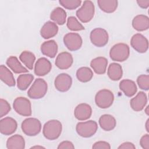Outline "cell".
Masks as SVG:
<instances>
[{
    "label": "cell",
    "instance_id": "cell-2",
    "mask_svg": "<svg viewBox=\"0 0 149 149\" xmlns=\"http://www.w3.org/2000/svg\"><path fill=\"white\" fill-rule=\"evenodd\" d=\"M48 85L42 79H37L27 92V95L31 99H40L45 96L47 92Z\"/></svg>",
    "mask_w": 149,
    "mask_h": 149
},
{
    "label": "cell",
    "instance_id": "cell-40",
    "mask_svg": "<svg viewBox=\"0 0 149 149\" xmlns=\"http://www.w3.org/2000/svg\"><path fill=\"white\" fill-rule=\"evenodd\" d=\"M119 149H134L136 148L135 146L131 142H125L122 143L119 147H118Z\"/></svg>",
    "mask_w": 149,
    "mask_h": 149
},
{
    "label": "cell",
    "instance_id": "cell-11",
    "mask_svg": "<svg viewBox=\"0 0 149 149\" xmlns=\"http://www.w3.org/2000/svg\"><path fill=\"white\" fill-rule=\"evenodd\" d=\"M132 47L139 53H145L148 48V41L146 37L140 33L133 35L130 40Z\"/></svg>",
    "mask_w": 149,
    "mask_h": 149
},
{
    "label": "cell",
    "instance_id": "cell-12",
    "mask_svg": "<svg viewBox=\"0 0 149 149\" xmlns=\"http://www.w3.org/2000/svg\"><path fill=\"white\" fill-rule=\"evenodd\" d=\"M72 84V79L67 73H61L58 74L54 81V85L56 89L60 92L68 91Z\"/></svg>",
    "mask_w": 149,
    "mask_h": 149
},
{
    "label": "cell",
    "instance_id": "cell-5",
    "mask_svg": "<svg viewBox=\"0 0 149 149\" xmlns=\"http://www.w3.org/2000/svg\"><path fill=\"white\" fill-rule=\"evenodd\" d=\"M21 128L26 135L34 136L41 132V124L40 121L37 118H28L22 122Z\"/></svg>",
    "mask_w": 149,
    "mask_h": 149
},
{
    "label": "cell",
    "instance_id": "cell-7",
    "mask_svg": "<svg viewBox=\"0 0 149 149\" xmlns=\"http://www.w3.org/2000/svg\"><path fill=\"white\" fill-rule=\"evenodd\" d=\"M114 95L112 91L102 89L97 93L95 96V102L97 106L102 109L110 107L113 102Z\"/></svg>",
    "mask_w": 149,
    "mask_h": 149
},
{
    "label": "cell",
    "instance_id": "cell-1",
    "mask_svg": "<svg viewBox=\"0 0 149 149\" xmlns=\"http://www.w3.org/2000/svg\"><path fill=\"white\" fill-rule=\"evenodd\" d=\"M62 130V125L60 121L52 119L47 122L42 129L44 136L48 140H54L61 135Z\"/></svg>",
    "mask_w": 149,
    "mask_h": 149
},
{
    "label": "cell",
    "instance_id": "cell-42",
    "mask_svg": "<svg viewBox=\"0 0 149 149\" xmlns=\"http://www.w3.org/2000/svg\"><path fill=\"white\" fill-rule=\"evenodd\" d=\"M145 126H146V129L147 132H149V119H148L147 120V122L146 123Z\"/></svg>",
    "mask_w": 149,
    "mask_h": 149
},
{
    "label": "cell",
    "instance_id": "cell-9",
    "mask_svg": "<svg viewBox=\"0 0 149 149\" xmlns=\"http://www.w3.org/2000/svg\"><path fill=\"white\" fill-rule=\"evenodd\" d=\"M90 38L93 45L97 47H102L108 43L109 36L105 29L95 28L91 31Z\"/></svg>",
    "mask_w": 149,
    "mask_h": 149
},
{
    "label": "cell",
    "instance_id": "cell-25",
    "mask_svg": "<svg viewBox=\"0 0 149 149\" xmlns=\"http://www.w3.org/2000/svg\"><path fill=\"white\" fill-rule=\"evenodd\" d=\"M6 63L8 66L15 73L19 74L28 72V70L23 66H22V65L16 56H9L7 59Z\"/></svg>",
    "mask_w": 149,
    "mask_h": 149
},
{
    "label": "cell",
    "instance_id": "cell-31",
    "mask_svg": "<svg viewBox=\"0 0 149 149\" xmlns=\"http://www.w3.org/2000/svg\"><path fill=\"white\" fill-rule=\"evenodd\" d=\"M93 76L92 70L88 67H81L77 69L76 72V77L79 81L86 83L90 81Z\"/></svg>",
    "mask_w": 149,
    "mask_h": 149
},
{
    "label": "cell",
    "instance_id": "cell-15",
    "mask_svg": "<svg viewBox=\"0 0 149 149\" xmlns=\"http://www.w3.org/2000/svg\"><path fill=\"white\" fill-rule=\"evenodd\" d=\"M92 114L91 106L86 103H81L76 106L74 111V115L79 120L88 119Z\"/></svg>",
    "mask_w": 149,
    "mask_h": 149
},
{
    "label": "cell",
    "instance_id": "cell-24",
    "mask_svg": "<svg viewBox=\"0 0 149 149\" xmlns=\"http://www.w3.org/2000/svg\"><path fill=\"white\" fill-rule=\"evenodd\" d=\"M8 149H24L25 141L23 136L20 134H15L10 136L6 141Z\"/></svg>",
    "mask_w": 149,
    "mask_h": 149
},
{
    "label": "cell",
    "instance_id": "cell-44",
    "mask_svg": "<svg viewBox=\"0 0 149 149\" xmlns=\"http://www.w3.org/2000/svg\"><path fill=\"white\" fill-rule=\"evenodd\" d=\"M148 107H149L148 106H147V107H146V109H145V110H144V111H145V113H146L147 115H149Z\"/></svg>",
    "mask_w": 149,
    "mask_h": 149
},
{
    "label": "cell",
    "instance_id": "cell-32",
    "mask_svg": "<svg viewBox=\"0 0 149 149\" xmlns=\"http://www.w3.org/2000/svg\"><path fill=\"white\" fill-rule=\"evenodd\" d=\"M19 59L29 69H33L36 60V56L33 53L28 51H24L20 54Z\"/></svg>",
    "mask_w": 149,
    "mask_h": 149
},
{
    "label": "cell",
    "instance_id": "cell-20",
    "mask_svg": "<svg viewBox=\"0 0 149 149\" xmlns=\"http://www.w3.org/2000/svg\"><path fill=\"white\" fill-rule=\"evenodd\" d=\"M108 60L107 58L99 56L91 60L90 66L95 73L98 74H104L107 70Z\"/></svg>",
    "mask_w": 149,
    "mask_h": 149
},
{
    "label": "cell",
    "instance_id": "cell-35",
    "mask_svg": "<svg viewBox=\"0 0 149 149\" xmlns=\"http://www.w3.org/2000/svg\"><path fill=\"white\" fill-rule=\"evenodd\" d=\"M137 83L140 88L147 91L149 89V76L148 74H141L137 79Z\"/></svg>",
    "mask_w": 149,
    "mask_h": 149
},
{
    "label": "cell",
    "instance_id": "cell-38",
    "mask_svg": "<svg viewBox=\"0 0 149 149\" xmlns=\"http://www.w3.org/2000/svg\"><path fill=\"white\" fill-rule=\"evenodd\" d=\"M140 144L143 148L149 149V135L148 134H146L141 137Z\"/></svg>",
    "mask_w": 149,
    "mask_h": 149
},
{
    "label": "cell",
    "instance_id": "cell-10",
    "mask_svg": "<svg viewBox=\"0 0 149 149\" xmlns=\"http://www.w3.org/2000/svg\"><path fill=\"white\" fill-rule=\"evenodd\" d=\"M63 42L66 48L70 51L79 49L83 43L81 36L76 33H69L65 35Z\"/></svg>",
    "mask_w": 149,
    "mask_h": 149
},
{
    "label": "cell",
    "instance_id": "cell-3",
    "mask_svg": "<svg viewBox=\"0 0 149 149\" xmlns=\"http://www.w3.org/2000/svg\"><path fill=\"white\" fill-rule=\"evenodd\" d=\"M129 47L125 43H118L114 45L110 49L109 56L113 61L123 62L129 56Z\"/></svg>",
    "mask_w": 149,
    "mask_h": 149
},
{
    "label": "cell",
    "instance_id": "cell-29",
    "mask_svg": "<svg viewBox=\"0 0 149 149\" xmlns=\"http://www.w3.org/2000/svg\"><path fill=\"white\" fill-rule=\"evenodd\" d=\"M50 19L58 24L63 25L66 22V13L63 9L57 7L51 12Z\"/></svg>",
    "mask_w": 149,
    "mask_h": 149
},
{
    "label": "cell",
    "instance_id": "cell-14",
    "mask_svg": "<svg viewBox=\"0 0 149 149\" xmlns=\"http://www.w3.org/2000/svg\"><path fill=\"white\" fill-rule=\"evenodd\" d=\"M52 65L46 58H39L34 66V73L38 76H44L47 74L51 70Z\"/></svg>",
    "mask_w": 149,
    "mask_h": 149
},
{
    "label": "cell",
    "instance_id": "cell-37",
    "mask_svg": "<svg viewBox=\"0 0 149 149\" xmlns=\"http://www.w3.org/2000/svg\"><path fill=\"white\" fill-rule=\"evenodd\" d=\"M92 148L93 149H110L111 146L109 143L104 141H99L95 142Z\"/></svg>",
    "mask_w": 149,
    "mask_h": 149
},
{
    "label": "cell",
    "instance_id": "cell-18",
    "mask_svg": "<svg viewBox=\"0 0 149 149\" xmlns=\"http://www.w3.org/2000/svg\"><path fill=\"white\" fill-rule=\"evenodd\" d=\"M58 31L56 24L51 21L46 22L40 30V35L44 39H49L55 36Z\"/></svg>",
    "mask_w": 149,
    "mask_h": 149
},
{
    "label": "cell",
    "instance_id": "cell-43",
    "mask_svg": "<svg viewBox=\"0 0 149 149\" xmlns=\"http://www.w3.org/2000/svg\"><path fill=\"white\" fill-rule=\"evenodd\" d=\"M30 148H45V147L40 146H36L31 147Z\"/></svg>",
    "mask_w": 149,
    "mask_h": 149
},
{
    "label": "cell",
    "instance_id": "cell-8",
    "mask_svg": "<svg viewBox=\"0 0 149 149\" xmlns=\"http://www.w3.org/2000/svg\"><path fill=\"white\" fill-rule=\"evenodd\" d=\"M13 107L19 115L23 116L31 115V105L29 100L25 97H17L13 101Z\"/></svg>",
    "mask_w": 149,
    "mask_h": 149
},
{
    "label": "cell",
    "instance_id": "cell-33",
    "mask_svg": "<svg viewBox=\"0 0 149 149\" xmlns=\"http://www.w3.org/2000/svg\"><path fill=\"white\" fill-rule=\"evenodd\" d=\"M67 27L72 31H80L84 30V26L74 16H70L67 20Z\"/></svg>",
    "mask_w": 149,
    "mask_h": 149
},
{
    "label": "cell",
    "instance_id": "cell-6",
    "mask_svg": "<svg viewBox=\"0 0 149 149\" xmlns=\"http://www.w3.org/2000/svg\"><path fill=\"white\" fill-rule=\"evenodd\" d=\"M98 129V125L94 120H88L77 123L76 130L77 134L83 137L88 138L93 136Z\"/></svg>",
    "mask_w": 149,
    "mask_h": 149
},
{
    "label": "cell",
    "instance_id": "cell-16",
    "mask_svg": "<svg viewBox=\"0 0 149 149\" xmlns=\"http://www.w3.org/2000/svg\"><path fill=\"white\" fill-rule=\"evenodd\" d=\"M73 62V56L69 52H62L57 56L55 63L59 69L65 70L71 67Z\"/></svg>",
    "mask_w": 149,
    "mask_h": 149
},
{
    "label": "cell",
    "instance_id": "cell-41",
    "mask_svg": "<svg viewBox=\"0 0 149 149\" xmlns=\"http://www.w3.org/2000/svg\"><path fill=\"white\" fill-rule=\"evenodd\" d=\"M137 3L143 9H147L149 6V0H139L137 1Z\"/></svg>",
    "mask_w": 149,
    "mask_h": 149
},
{
    "label": "cell",
    "instance_id": "cell-26",
    "mask_svg": "<svg viewBox=\"0 0 149 149\" xmlns=\"http://www.w3.org/2000/svg\"><path fill=\"white\" fill-rule=\"evenodd\" d=\"M107 74L113 81L120 80L123 76V70L121 65L117 63H111L108 68Z\"/></svg>",
    "mask_w": 149,
    "mask_h": 149
},
{
    "label": "cell",
    "instance_id": "cell-30",
    "mask_svg": "<svg viewBox=\"0 0 149 149\" xmlns=\"http://www.w3.org/2000/svg\"><path fill=\"white\" fill-rule=\"evenodd\" d=\"M33 80L34 76L31 74L28 73L20 74L17 79V88L23 91L27 90Z\"/></svg>",
    "mask_w": 149,
    "mask_h": 149
},
{
    "label": "cell",
    "instance_id": "cell-36",
    "mask_svg": "<svg viewBox=\"0 0 149 149\" xmlns=\"http://www.w3.org/2000/svg\"><path fill=\"white\" fill-rule=\"evenodd\" d=\"M11 108L8 102L2 98L0 100V118L6 115L10 111Z\"/></svg>",
    "mask_w": 149,
    "mask_h": 149
},
{
    "label": "cell",
    "instance_id": "cell-23",
    "mask_svg": "<svg viewBox=\"0 0 149 149\" xmlns=\"http://www.w3.org/2000/svg\"><path fill=\"white\" fill-rule=\"evenodd\" d=\"M98 122L101 129L105 131H111L113 130L116 125L115 118L109 114L101 115L99 119Z\"/></svg>",
    "mask_w": 149,
    "mask_h": 149
},
{
    "label": "cell",
    "instance_id": "cell-17",
    "mask_svg": "<svg viewBox=\"0 0 149 149\" xmlns=\"http://www.w3.org/2000/svg\"><path fill=\"white\" fill-rule=\"evenodd\" d=\"M147 103V97L143 91H140L130 101V105L132 109L139 112L142 111Z\"/></svg>",
    "mask_w": 149,
    "mask_h": 149
},
{
    "label": "cell",
    "instance_id": "cell-21",
    "mask_svg": "<svg viewBox=\"0 0 149 149\" xmlns=\"http://www.w3.org/2000/svg\"><path fill=\"white\" fill-rule=\"evenodd\" d=\"M133 27L138 31H143L149 28L148 17L144 15H138L132 20Z\"/></svg>",
    "mask_w": 149,
    "mask_h": 149
},
{
    "label": "cell",
    "instance_id": "cell-13",
    "mask_svg": "<svg viewBox=\"0 0 149 149\" xmlns=\"http://www.w3.org/2000/svg\"><path fill=\"white\" fill-rule=\"evenodd\" d=\"M17 127V122L11 117H5L0 120V132L3 135L12 134L15 132Z\"/></svg>",
    "mask_w": 149,
    "mask_h": 149
},
{
    "label": "cell",
    "instance_id": "cell-22",
    "mask_svg": "<svg viewBox=\"0 0 149 149\" xmlns=\"http://www.w3.org/2000/svg\"><path fill=\"white\" fill-rule=\"evenodd\" d=\"M42 54L47 56L53 58L58 52V45L54 40H49L44 42L41 45Z\"/></svg>",
    "mask_w": 149,
    "mask_h": 149
},
{
    "label": "cell",
    "instance_id": "cell-39",
    "mask_svg": "<svg viewBox=\"0 0 149 149\" xmlns=\"http://www.w3.org/2000/svg\"><path fill=\"white\" fill-rule=\"evenodd\" d=\"M57 148L58 149H65V148L73 149V148H74V146L71 141H63L59 143Z\"/></svg>",
    "mask_w": 149,
    "mask_h": 149
},
{
    "label": "cell",
    "instance_id": "cell-19",
    "mask_svg": "<svg viewBox=\"0 0 149 149\" xmlns=\"http://www.w3.org/2000/svg\"><path fill=\"white\" fill-rule=\"evenodd\" d=\"M119 88L128 97L133 96L137 91L135 82L129 79H123L119 83Z\"/></svg>",
    "mask_w": 149,
    "mask_h": 149
},
{
    "label": "cell",
    "instance_id": "cell-34",
    "mask_svg": "<svg viewBox=\"0 0 149 149\" xmlns=\"http://www.w3.org/2000/svg\"><path fill=\"white\" fill-rule=\"evenodd\" d=\"M59 3L65 9L73 10L77 8L81 3V0H59Z\"/></svg>",
    "mask_w": 149,
    "mask_h": 149
},
{
    "label": "cell",
    "instance_id": "cell-28",
    "mask_svg": "<svg viewBox=\"0 0 149 149\" xmlns=\"http://www.w3.org/2000/svg\"><path fill=\"white\" fill-rule=\"evenodd\" d=\"M97 3L101 10L111 13L116 10L118 2L116 0H98Z\"/></svg>",
    "mask_w": 149,
    "mask_h": 149
},
{
    "label": "cell",
    "instance_id": "cell-27",
    "mask_svg": "<svg viewBox=\"0 0 149 149\" xmlns=\"http://www.w3.org/2000/svg\"><path fill=\"white\" fill-rule=\"evenodd\" d=\"M0 79L1 81L9 87L15 86V80L12 73L3 65L0 66Z\"/></svg>",
    "mask_w": 149,
    "mask_h": 149
},
{
    "label": "cell",
    "instance_id": "cell-4",
    "mask_svg": "<svg viewBox=\"0 0 149 149\" xmlns=\"http://www.w3.org/2000/svg\"><path fill=\"white\" fill-rule=\"evenodd\" d=\"M95 6L91 1H84L82 6L76 11V16L83 23H88L93 18Z\"/></svg>",
    "mask_w": 149,
    "mask_h": 149
}]
</instances>
